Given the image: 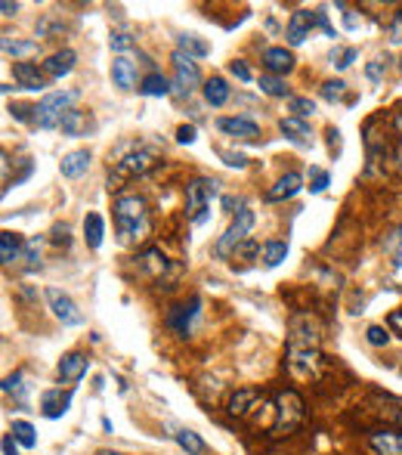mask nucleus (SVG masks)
<instances>
[{
    "instance_id": "1",
    "label": "nucleus",
    "mask_w": 402,
    "mask_h": 455,
    "mask_svg": "<svg viewBox=\"0 0 402 455\" xmlns=\"http://www.w3.org/2000/svg\"><path fill=\"white\" fill-rule=\"evenodd\" d=\"M288 372L297 378H310L316 368V359H319V334H316V325L306 319V316H297L291 322V334H288Z\"/></svg>"
},
{
    "instance_id": "2",
    "label": "nucleus",
    "mask_w": 402,
    "mask_h": 455,
    "mask_svg": "<svg viewBox=\"0 0 402 455\" xmlns=\"http://www.w3.org/2000/svg\"><path fill=\"white\" fill-rule=\"evenodd\" d=\"M115 229L118 239L124 245H136L149 236L152 223H149V211H145V202L140 195H118L115 199Z\"/></svg>"
},
{
    "instance_id": "3",
    "label": "nucleus",
    "mask_w": 402,
    "mask_h": 455,
    "mask_svg": "<svg viewBox=\"0 0 402 455\" xmlns=\"http://www.w3.org/2000/svg\"><path fill=\"white\" fill-rule=\"evenodd\" d=\"M74 102H78V90L47 93V97L34 106V124H38L40 131H53V127L62 124V118L72 111Z\"/></svg>"
},
{
    "instance_id": "4",
    "label": "nucleus",
    "mask_w": 402,
    "mask_h": 455,
    "mask_svg": "<svg viewBox=\"0 0 402 455\" xmlns=\"http://www.w3.org/2000/svg\"><path fill=\"white\" fill-rule=\"evenodd\" d=\"M254 211H247V208H242V211H235V220L229 223V229L223 236H220V242H217V257H229V254H235L238 248L245 245V239L251 236V229H254Z\"/></svg>"
},
{
    "instance_id": "5",
    "label": "nucleus",
    "mask_w": 402,
    "mask_h": 455,
    "mask_svg": "<svg viewBox=\"0 0 402 455\" xmlns=\"http://www.w3.org/2000/svg\"><path fill=\"white\" fill-rule=\"evenodd\" d=\"M217 195V183L213 180H192L186 186V211L195 226H201L208 220V211H211V199Z\"/></svg>"
},
{
    "instance_id": "6",
    "label": "nucleus",
    "mask_w": 402,
    "mask_h": 455,
    "mask_svg": "<svg viewBox=\"0 0 402 455\" xmlns=\"http://www.w3.org/2000/svg\"><path fill=\"white\" fill-rule=\"evenodd\" d=\"M155 161H158V149H152V146H136V152L124 155L121 161H115L112 177H115V180L140 177V174H145V170L155 168Z\"/></svg>"
},
{
    "instance_id": "7",
    "label": "nucleus",
    "mask_w": 402,
    "mask_h": 455,
    "mask_svg": "<svg viewBox=\"0 0 402 455\" xmlns=\"http://www.w3.org/2000/svg\"><path fill=\"white\" fill-rule=\"evenodd\" d=\"M170 62H174V87H177V93H183V97H192V93L199 90V84H201L199 65H195L192 56H186L183 50H174Z\"/></svg>"
},
{
    "instance_id": "8",
    "label": "nucleus",
    "mask_w": 402,
    "mask_h": 455,
    "mask_svg": "<svg viewBox=\"0 0 402 455\" xmlns=\"http://www.w3.org/2000/svg\"><path fill=\"white\" fill-rule=\"evenodd\" d=\"M47 304H50V310H53V316H56V319L62 322V325H81V322H84L78 304H74V300L68 297L65 291L47 288Z\"/></svg>"
},
{
    "instance_id": "9",
    "label": "nucleus",
    "mask_w": 402,
    "mask_h": 455,
    "mask_svg": "<svg viewBox=\"0 0 402 455\" xmlns=\"http://www.w3.org/2000/svg\"><path fill=\"white\" fill-rule=\"evenodd\" d=\"M303 418V402H301V397H297L294 390H285V393H279V422H276V427L272 431H291L297 422Z\"/></svg>"
},
{
    "instance_id": "10",
    "label": "nucleus",
    "mask_w": 402,
    "mask_h": 455,
    "mask_svg": "<svg viewBox=\"0 0 402 455\" xmlns=\"http://www.w3.org/2000/svg\"><path fill=\"white\" fill-rule=\"evenodd\" d=\"M217 127H220V133L233 136V140H242V143L260 140V127L254 124L251 118H220Z\"/></svg>"
},
{
    "instance_id": "11",
    "label": "nucleus",
    "mask_w": 402,
    "mask_h": 455,
    "mask_svg": "<svg viewBox=\"0 0 402 455\" xmlns=\"http://www.w3.org/2000/svg\"><path fill=\"white\" fill-rule=\"evenodd\" d=\"M87 368H90L87 353H81V350H72V353H65L62 359H59L56 372H59V378H62L65 384H74V381H81V378L87 375Z\"/></svg>"
},
{
    "instance_id": "12",
    "label": "nucleus",
    "mask_w": 402,
    "mask_h": 455,
    "mask_svg": "<svg viewBox=\"0 0 402 455\" xmlns=\"http://www.w3.org/2000/svg\"><path fill=\"white\" fill-rule=\"evenodd\" d=\"M316 22H319V13H310V10H297L294 16H291V22H288V31H285L288 44H291V47L303 44V40L310 38V31H313V25H316Z\"/></svg>"
},
{
    "instance_id": "13",
    "label": "nucleus",
    "mask_w": 402,
    "mask_h": 455,
    "mask_svg": "<svg viewBox=\"0 0 402 455\" xmlns=\"http://www.w3.org/2000/svg\"><path fill=\"white\" fill-rule=\"evenodd\" d=\"M13 78L16 84H19L22 90H44L47 87V75H44V68H38L34 62H16L13 65Z\"/></svg>"
},
{
    "instance_id": "14",
    "label": "nucleus",
    "mask_w": 402,
    "mask_h": 455,
    "mask_svg": "<svg viewBox=\"0 0 402 455\" xmlns=\"http://www.w3.org/2000/svg\"><path fill=\"white\" fill-rule=\"evenodd\" d=\"M301 189H303V177L297 174V170H288L285 177L276 180V186H272L269 192H267V199H269V202H285V199H294Z\"/></svg>"
},
{
    "instance_id": "15",
    "label": "nucleus",
    "mask_w": 402,
    "mask_h": 455,
    "mask_svg": "<svg viewBox=\"0 0 402 455\" xmlns=\"http://www.w3.org/2000/svg\"><path fill=\"white\" fill-rule=\"evenodd\" d=\"M263 65H267V75H288L291 68H294V56H291V50L285 47H269L267 53H263Z\"/></svg>"
},
{
    "instance_id": "16",
    "label": "nucleus",
    "mask_w": 402,
    "mask_h": 455,
    "mask_svg": "<svg viewBox=\"0 0 402 455\" xmlns=\"http://www.w3.org/2000/svg\"><path fill=\"white\" fill-rule=\"evenodd\" d=\"M87 168H90V149H74L59 161V170H62V177H68V180H78L81 174H87Z\"/></svg>"
},
{
    "instance_id": "17",
    "label": "nucleus",
    "mask_w": 402,
    "mask_h": 455,
    "mask_svg": "<svg viewBox=\"0 0 402 455\" xmlns=\"http://www.w3.org/2000/svg\"><path fill=\"white\" fill-rule=\"evenodd\" d=\"M369 446L378 455H402V431H374Z\"/></svg>"
},
{
    "instance_id": "18",
    "label": "nucleus",
    "mask_w": 402,
    "mask_h": 455,
    "mask_svg": "<svg viewBox=\"0 0 402 455\" xmlns=\"http://www.w3.org/2000/svg\"><path fill=\"white\" fill-rule=\"evenodd\" d=\"M59 131H62L65 136H87V133L93 131V118L87 115V111H81V109H72V111H68V115L62 118Z\"/></svg>"
},
{
    "instance_id": "19",
    "label": "nucleus",
    "mask_w": 402,
    "mask_h": 455,
    "mask_svg": "<svg viewBox=\"0 0 402 455\" xmlns=\"http://www.w3.org/2000/svg\"><path fill=\"white\" fill-rule=\"evenodd\" d=\"M199 307H201V297H192L189 300V307H174V313L167 316V325L174 329L177 334H186L189 331V325H192V319H195V313H199Z\"/></svg>"
},
{
    "instance_id": "20",
    "label": "nucleus",
    "mask_w": 402,
    "mask_h": 455,
    "mask_svg": "<svg viewBox=\"0 0 402 455\" xmlns=\"http://www.w3.org/2000/svg\"><path fill=\"white\" fill-rule=\"evenodd\" d=\"M112 81H115V87H121V90H133L136 87V62H130L127 56H115L112 59Z\"/></svg>"
},
{
    "instance_id": "21",
    "label": "nucleus",
    "mask_w": 402,
    "mask_h": 455,
    "mask_svg": "<svg viewBox=\"0 0 402 455\" xmlns=\"http://www.w3.org/2000/svg\"><path fill=\"white\" fill-rule=\"evenodd\" d=\"M68 406H72V390H47L44 400H40V409H44L47 418H62Z\"/></svg>"
},
{
    "instance_id": "22",
    "label": "nucleus",
    "mask_w": 402,
    "mask_h": 455,
    "mask_svg": "<svg viewBox=\"0 0 402 455\" xmlns=\"http://www.w3.org/2000/svg\"><path fill=\"white\" fill-rule=\"evenodd\" d=\"M74 59H78L74 50H59V53H53L44 62V75L47 78H65V75L74 68Z\"/></svg>"
},
{
    "instance_id": "23",
    "label": "nucleus",
    "mask_w": 402,
    "mask_h": 455,
    "mask_svg": "<svg viewBox=\"0 0 402 455\" xmlns=\"http://www.w3.org/2000/svg\"><path fill=\"white\" fill-rule=\"evenodd\" d=\"M281 133L288 136L291 143H297V146H310V140H313V133H310V124L306 121H301V118H281Z\"/></svg>"
},
{
    "instance_id": "24",
    "label": "nucleus",
    "mask_w": 402,
    "mask_h": 455,
    "mask_svg": "<svg viewBox=\"0 0 402 455\" xmlns=\"http://www.w3.org/2000/svg\"><path fill=\"white\" fill-rule=\"evenodd\" d=\"M102 236H106V223H102V214L90 211L87 217H84V239H87V248H96L102 245Z\"/></svg>"
},
{
    "instance_id": "25",
    "label": "nucleus",
    "mask_w": 402,
    "mask_h": 455,
    "mask_svg": "<svg viewBox=\"0 0 402 455\" xmlns=\"http://www.w3.org/2000/svg\"><path fill=\"white\" fill-rule=\"evenodd\" d=\"M177 50H183L186 56H192V59H204L211 53V44L208 40H201V38H195V34H179L177 38Z\"/></svg>"
},
{
    "instance_id": "26",
    "label": "nucleus",
    "mask_w": 402,
    "mask_h": 455,
    "mask_svg": "<svg viewBox=\"0 0 402 455\" xmlns=\"http://www.w3.org/2000/svg\"><path fill=\"white\" fill-rule=\"evenodd\" d=\"M25 251L22 239L16 233H0V263H13L19 261V254Z\"/></svg>"
},
{
    "instance_id": "27",
    "label": "nucleus",
    "mask_w": 402,
    "mask_h": 455,
    "mask_svg": "<svg viewBox=\"0 0 402 455\" xmlns=\"http://www.w3.org/2000/svg\"><path fill=\"white\" fill-rule=\"evenodd\" d=\"M140 93H143V97H167V93H170V81L164 78V75L152 72V75H145V78H143Z\"/></svg>"
},
{
    "instance_id": "28",
    "label": "nucleus",
    "mask_w": 402,
    "mask_h": 455,
    "mask_svg": "<svg viewBox=\"0 0 402 455\" xmlns=\"http://www.w3.org/2000/svg\"><path fill=\"white\" fill-rule=\"evenodd\" d=\"M204 99H208V106H213V109L223 106V102L229 99L226 81H223V78H211L208 84H204Z\"/></svg>"
},
{
    "instance_id": "29",
    "label": "nucleus",
    "mask_w": 402,
    "mask_h": 455,
    "mask_svg": "<svg viewBox=\"0 0 402 455\" xmlns=\"http://www.w3.org/2000/svg\"><path fill=\"white\" fill-rule=\"evenodd\" d=\"M0 47H4V53L13 56V59L38 53V40H13V38H6V34H4V40H0Z\"/></svg>"
},
{
    "instance_id": "30",
    "label": "nucleus",
    "mask_w": 402,
    "mask_h": 455,
    "mask_svg": "<svg viewBox=\"0 0 402 455\" xmlns=\"http://www.w3.org/2000/svg\"><path fill=\"white\" fill-rule=\"evenodd\" d=\"M254 400H257V390H251V388L235 390L233 400H229V412H233V415H245V412L254 406Z\"/></svg>"
},
{
    "instance_id": "31",
    "label": "nucleus",
    "mask_w": 402,
    "mask_h": 455,
    "mask_svg": "<svg viewBox=\"0 0 402 455\" xmlns=\"http://www.w3.org/2000/svg\"><path fill=\"white\" fill-rule=\"evenodd\" d=\"M177 443L183 446V449L189 452V455H201L204 449H208V446H204V440H201V437L195 434V431H186V427H179V431H177Z\"/></svg>"
},
{
    "instance_id": "32",
    "label": "nucleus",
    "mask_w": 402,
    "mask_h": 455,
    "mask_svg": "<svg viewBox=\"0 0 402 455\" xmlns=\"http://www.w3.org/2000/svg\"><path fill=\"white\" fill-rule=\"evenodd\" d=\"M10 434L16 437V443L25 446V449H34V446H38V434H34V427L28 422H13Z\"/></svg>"
},
{
    "instance_id": "33",
    "label": "nucleus",
    "mask_w": 402,
    "mask_h": 455,
    "mask_svg": "<svg viewBox=\"0 0 402 455\" xmlns=\"http://www.w3.org/2000/svg\"><path fill=\"white\" fill-rule=\"evenodd\" d=\"M285 257H288V245H285V242H269L267 248H263V263H267L269 270L279 267Z\"/></svg>"
},
{
    "instance_id": "34",
    "label": "nucleus",
    "mask_w": 402,
    "mask_h": 455,
    "mask_svg": "<svg viewBox=\"0 0 402 455\" xmlns=\"http://www.w3.org/2000/svg\"><path fill=\"white\" fill-rule=\"evenodd\" d=\"M136 261H140V267H143V270L155 273V276H161V273H164V267H167L164 254H158V251H145V254L136 257Z\"/></svg>"
},
{
    "instance_id": "35",
    "label": "nucleus",
    "mask_w": 402,
    "mask_h": 455,
    "mask_svg": "<svg viewBox=\"0 0 402 455\" xmlns=\"http://www.w3.org/2000/svg\"><path fill=\"white\" fill-rule=\"evenodd\" d=\"M260 90L269 93V97H288L285 81L276 78V75H260Z\"/></svg>"
},
{
    "instance_id": "36",
    "label": "nucleus",
    "mask_w": 402,
    "mask_h": 455,
    "mask_svg": "<svg viewBox=\"0 0 402 455\" xmlns=\"http://www.w3.org/2000/svg\"><path fill=\"white\" fill-rule=\"evenodd\" d=\"M288 109L294 111V118H310L313 111H316V102L310 99V97H291V102H288Z\"/></svg>"
},
{
    "instance_id": "37",
    "label": "nucleus",
    "mask_w": 402,
    "mask_h": 455,
    "mask_svg": "<svg viewBox=\"0 0 402 455\" xmlns=\"http://www.w3.org/2000/svg\"><path fill=\"white\" fill-rule=\"evenodd\" d=\"M356 47H337L335 53H331V65H337V68H350L356 62Z\"/></svg>"
},
{
    "instance_id": "38",
    "label": "nucleus",
    "mask_w": 402,
    "mask_h": 455,
    "mask_svg": "<svg viewBox=\"0 0 402 455\" xmlns=\"http://www.w3.org/2000/svg\"><path fill=\"white\" fill-rule=\"evenodd\" d=\"M365 338H369L372 347H387L390 344V334H387V329H381V325H369Z\"/></svg>"
},
{
    "instance_id": "39",
    "label": "nucleus",
    "mask_w": 402,
    "mask_h": 455,
    "mask_svg": "<svg viewBox=\"0 0 402 455\" xmlns=\"http://www.w3.org/2000/svg\"><path fill=\"white\" fill-rule=\"evenodd\" d=\"M344 90H347L344 81H325L322 84V97L328 99V102H337L340 97H344Z\"/></svg>"
},
{
    "instance_id": "40",
    "label": "nucleus",
    "mask_w": 402,
    "mask_h": 455,
    "mask_svg": "<svg viewBox=\"0 0 402 455\" xmlns=\"http://www.w3.org/2000/svg\"><path fill=\"white\" fill-rule=\"evenodd\" d=\"M130 47H133V38H130V34H124V31H115V34H112V50L124 53V50H130Z\"/></svg>"
},
{
    "instance_id": "41",
    "label": "nucleus",
    "mask_w": 402,
    "mask_h": 455,
    "mask_svg": "<svg viewBox=\"0 0 402 455\" xmlns=\"http://www.w3.org/2000/svg\"><path fill=\"white\" fill-rule=\"evenodd\" d=\"M25 261H28L31 267L40 261V242L38 239H28V242H25Z\"/></svg>"
},
{
    "instance_id": "42",
    "label": "nucleus",
    "mask_w": 402,
    "mask_h": 455,
    "mask_svg": "<svg viewBox=\"0 0 402 455\" xmlns=\"http://www.w3.org/2000/svg\"><path fill=\"white\" fill-rule=\"evenodd\" d=\"M229 72H233L238 81H251V68H247L242 59H233V62H229Z\"/></svg>"
},
{
    "instance_id": "43",
    "label": "nucleus",
    "mask_w": 402,
    "mask_h": 455,
    "mask_svg": "<svg viewBox=\"0 0 402 455\" xmlns=\"http://www.w3.org/2000/svg\"><path fill=\"white\" fill-rule=\"evenodd\" d=\"M390 40L393 44H402V10L393 16V25H390Z\"/></svg>"
},
{
    "instance_id": "44",
    "label": "nucleus",
    "mask_w": 402,
    "mask_h": 455,
    "mask_svg": "<svg viewBox=\"0 0 402 455\" xmlns=\"http://www.w3.org/2000/svg\"><path fill=\"white\" fill-rule=\"evenodd\" d=\"M365 75H369V81H381L384 78V62L381 59H374V62L365 65Z\"/></svg>"
},
{
    "instance_id": "45",
    "label": "nucleus",
    "mask_w": 402,
    "mask_h": 455,
    "mask_svg": "<svg viewBox=\"0 0 402 455\" xmlns=\"http://www.w3.org/2000/svg\"><path fill=\"white\" fill-rule=\"evenodd\" d=\"M328 174H325V170H313V183H310V189H313V192H322V189L325 186H328Z\"/></svg>"
},
{
    "instance_id": "46",
    "label": "nucleus",
    "mask_w": 402,
    "mask_h": 455,
    "mask_svg": "<svg viewBox=\"0 0 402 455\" xmlns=\"http://www.w3.org/2000/svg\"><path fill=\"white\" fill-rule=\"evenodd\" d=\"M4 390L6 393H22V372H16V375H10L4 381Z\"/></svg>"
},
{
    "instance_id": "47",
    "label": "nucleus",
    "mask_w": 402,
    "mask_h": 455,
    "mask_svg": "<svg viewBox=\"0 0 402 455\" xmlns=\"http://www.w3.org/2000/svg\"><path fill=\"white\" fill-rule=\"evenodd\" d=\"M220 155L226 158L229 168H245V165H247V158L242 155V152H220Z\"/></svg>"
},
{
    "instance_id": "48",
    "label": "nucleus",
    "mask_w": 402,
    "mask_h": 455,
    "mask_svg": "<svg viewBox=\"0 0 402 455\" xmlns=\"http://www.w3.org/2000/svg\"><path fill=\"white\" fill-rule=\"evenodd\" d=\"M53 245H68V226H65V223H56V226H53Z\"/></svg>"
},
{
    "instance_id": "49",
    "label": "nucleus",
    "mask_w": 402,
    "mask_h": 455,
    "mask_svg": "<svg viewBox=\"0 0 402 455\" xmlns=\"http://www.w3.org/2000/svg\"><path fill=\"white\" fill-rule=\"evenodd\" d=\"M177 140H179V143H186V146L195 143V127H192V124H183V127L177 131Z\"/></svg>"
},
{
    "instance_id": "50",
    "label": "nucleus",
    "mask_w": 402,
    "mask_h": 455,
    "mask_svg": "<svg viewBox=\"0 0 402 455\" xmlns=\"http://www.w3.org/2000/svg\"><path fill=\"white\" fill-rule=\"evenodd\" d=\"M4 455H19V446H16L13 434H4Z\"/></svg>"
},
{
    "instance_id": "51",
    "label": "nucleus",
    "mask_w": 402,
    "mask_h": 455,
    "mask_svg": "<svg viewBox=\"0 0 402 455\" xmlns=\"http://www.w3.org/2000/svg\"><path fill=\"white\" fill-rule=\"evenodd\" d=\"M0 13H4V16H16V13H19V4H10V0H4V4H0Z\"/></svg>"
},
{
    "instance_id": "52",
    "label": "nucleus",
    "mask_w": 402,
    "mask_h": 455,
    "mask_svg": "<svg viewBox=\"0 0 402 455\" xmlns=\"http://www.w3.org/2000/svg\"><path fill=\"white\" fill-rule=\"evenodd\" d=\"M390 325H393L396 331H402V310H393V313H390Z\"/></svg>"
},
{
    "instance_id": "53",
    "label": "nucleus",
    "mask_w": 402,
    "mask_h": 455,
    "mask_svg": "<svg viewBox=\"0 0 402 455\" xmlns=\"http://www.w3.org/2000/svg\"><path fill=\"white\" fill-rule=\"evenodd\" d=\"M344 25H347L350 31H353V28H359V19H356V13H347V16H344Z\"/></svg>"
},
{
    "instance_id": "54",
    "label": "nucleus",
    "mask_w": 402,
    "mask_h": 455,
    "mask_svg": "<svg viewBox=\"0 0 402 455\" xmlns=\"http://www.w3.org/2000/svg\"><path fill=\"white\" fill-rule=\"evenodd\" d=\"M396 131L402 133V111H399V115H396Z\"/></svg>"
},
{
    "instance_id": "55",
    "label": "nucleus",
    "mask_w": 402,
    "mask_h": 455,
    "mask_svg": "<svg viewBox=\"0 0 402 455\" xmlns=\"http://www.w3.org/2000/svg\"><path fill=\"white\" fill-rule=\"evenodd\" d=\"M99 455H121V452H99Z\"/></svg>"
},
{
    "instance_id": "56",
    "label": "nucleus",
    "mask_w": 402,
    "mask_h": 455,
    "mask_svg": "<svg viewBox=\"0 0 402 455\" xmlns=\"http://www.w3.org/2000/svg\"><path fill=\"white\" fill-rule=\"evenodd\" d=\"M399 239H402V229H399Z\"/></svg>"
}]
</instances>
